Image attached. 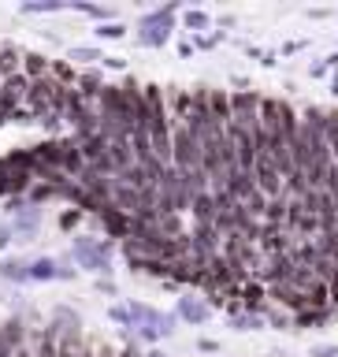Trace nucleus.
Segmentation results:
<instances>
[{
  "mask_svg": "<svg viewBox=\"0 0 338 357\" xmlns=\"http://www.w3.org/2000/svg\"><path fill=\"white\" fill-rule=\"evenodd\" d=\"M171 164H175L183 175L201 172V142H197L186 127H178L175 142H171Z\"/></svg>",
  "mask_w": 338,
  "mask_h": 357,
  "instance_id": "f257e3e1",
  "label": "nucleus"
},
{
  "mask_svg": "<svg viewBox=\"0 0 338 357\" xmlns=\"http://www.w3.org/2000/svg\"><path fill=\"white\" fill-rule=\"evenodd\" d=\"M253 175H256V190H261L264 197H283V175L275 172V164L268 160V156H256Z\"/></svg>",
  "mask_w": 338,
  "mask_h": 357,
  "instance_id": "f03ea898",
  "label": "nucleus"
},
{
  "mask_svg": "<svg viewBox=\"0 0 338 357\" xmlns=\"http://www.w3.org/2000/svg\"><path fill=\"white\" fill-rule=\"evenodd\" d=\"M100 216H105V227H108L112 234H119V238H127V234H134V220L119 216L116 205H105V208H100Z\"/></svg>",
  "mask_w": 338,
  "mask_h": 357,
  "instance_id": "7ed1b4c3",
  "label": "nucleus"
},
{
  "mask_svg": "<svg viewBox=\"0 0 338 357\" xmlns=\"http://www.w3.org/2000/svg\"><path fill=\"white\" fill-rule=\"evenodd\" d=\"M183 317L194 320V324H205L208 320V305H205V301H197V298H183Z\"/></svg>",
  "mask_w": 338,
  "mask_h": 357,
  "instance_id": "20e7f679",
  "label": "nucleus"
},
{
  "mask_svg": "<svg viewBox=\"0 0 338 357\" xmlns=\"http://www.w3.org/2000/svg\"><path fill=\"white\" fill-rule=\"evenodd\" d=\"M242 298H245V305H249V309H253V305H261V298H264V290L249 283V287H245V290H242Z\"/></svg>",
  "mask_w": 338,
  "mask_h": 357,
  "instance_id": "39448f33",
  "label": "nucleus"
},
{
  "mask_svg": "<svg viewBox=\"0 0 338 357\" xmlns=\"http://www.w3.org/2000/svg\"><path fill=\"white\" fill-rule=\"evenodd\" d=\"M30 275H38V279H49L52 275V261H38V264H33V272Z\"/></svg>",
  "mask_w": 338,
  "mask_h": 357,
  "instance_id": "423d86ee",
  "label": "nucleus"
},
{
  "mask_svg": "<svg viewBox=\"0 0 338 357\" xmlns=\"http://www.w3.org/2000/svg\"><path fill=\"white\" fill-rule=\"evenodd\" d=\"M26 71L30 75H41L45 71V60H41V56H26Z\"/></svg>",
  "mask_w": 338,
  "mask_h": 357,
  "instance_id": "0eeeda50",
  "label": "nucleus"
},
{
  "mask_svg": "<svg viewBox=\"0 0 338 357\" xmlns=\"http://www.w3.org/2000/svg\"><path fill=\"white\" fill-rule=\"evenodd\" d=\"M100 33H105V38H123V26H116V22H108V26H100Z\"/></svg>",
  "mask_w": 338,
  "mask_h": 357,
  "instance_id": "6e6552de",
  "label": "nucleus"
},
{
  "mask_svg": "<svg viewBox=\"0 0 338 357\" xmlns=\"http://www.w3.org/2000/svg\"><path fill=\"white\" fill-rule=\"evenodd\" d=\"M256 324H261L256 317H242V320H238V328H256Z\"/></svg>",
  "mask_w": 338,
  "mask_h": 357,
  "instance_id": "1a4fd4ad",
  "label": "nucleus"
},
{
  "mask_svg": "<svg viewBox=\"0 0 338 357\" xmlns=\"http://www.w3.org/2000/svg\"><path fill=\"white\" fill-rule=\"evenodd\" d=\"M0 357H11V354H8V342H4V335H0Z\"/></svg>",
  "mask_w": 338,
  "mask_h": 357,
  "instance_id": "9d476101",
  "label": "nucleus"
},
{
  "mask_svg": "<svg viewBox=\"0 0 338 357\" xmlns=\"http://www.w3.org/2000/svg\"><path fill=\"white\" fill-rule=\"evenodd\" d=\"M123 357H138V354H134V350H127V354H123Z\"/></svg>",
  "mask_w": 338,
  "mask_h": 357,
  "instance_id": "9b49d317",
  "label": "nucleus"
},
{
  "mask_svg": "<svg viewBox=\"0 0 338 357\" xmlns=\"http://www.w3.org/2000/svg\"><path fill=\"white\" fill-rule=\"evenodd\" d=\"M15 357H22V354H15Z\"/></svg>",
  "mask_w": 338,
  "mask_h": 357,
  "instance_id": "f8f14e48",
  "label": "nucleus"
}]
</instances>
